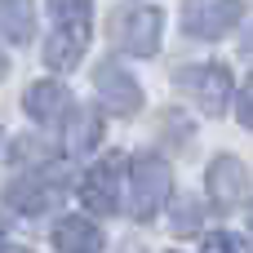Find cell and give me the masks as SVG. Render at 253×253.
Listing matches in <instances>:
<instances>
[{
  "instance_id": "6da1fadb",
  "label": "cell",
  "mask_w": 253,
  "mask_h": 253,
  "mask_svg": "<svg viewBox=\"0 0 253 253\" xmlns=\"http://www.w3.org/2000/svg\"><path fill=\"white\" fill-rule=\"evenodd\" d=\"M165 200H169V165L151 151L133 156V165H129V213L138 222H147L165 209Z\"/></svg>"
},
{
  "instance_id": "7a4b0ae2",
  "label": "cell",
  "mask_w": 253,
  "mask_h": 253,
  "mask_svg": "<svg viewBox=\"0 0 253 253\" xmlns=\"http://www.w3.org/2000/svg\"><path fill=\"white\" fill-rule=\"evenodd\" d=\"M111 40L120 49H129V53H138V58L156 53V44H160V9H151V4H120L111 13Z\"/></svg>"
},
{
  "instance_id": "3957f363",
  "label": "cell",
  "mask_w": 253,
  "mask_h": 253,
  "mask_svg": "<svg viewBox=\"0 0 253 253\" xmlns=\"http://www.w3.org/2000/svg\"><path fill=\"white\" fill-rule=\"evenodd\" d=\"M173 80H178L182 93H191L200 102V111H209V116H222L227 111V98H231V71L227 67L200 62V67H182Z\"/></svg>"
},
{
  "instance_id": "277c9868",
  "label": "cell",
  "mask_w": 253,
  "mask_h": 253,
  "mask_svg": "<svg viewBox=\"0 0 253 253\" xmlns=\"http://www.w3.org/2000/svg\"><path fill=\"white\" fill-rule=\"evenodd\" d=\"M120 173H125V160L120 156H102L84 178H80V205L89 213H116L120 209Z\"/></svg>"
},
{
  "instance_id": "5b68a950",
  "label": "cell",
  "mask_w": 253,
  "mask_h": 253,
  "mask_svg": "<svg viewBox=\"0 0 253 253\" xmlns=\"http://www.w3.org/2000/svg\"><path fill=\"white\" fill-rule=\"evenodd\" d=\"M240 22V0H187L182 4V27L200 40H218Z\"/></svg>"
},
{
  "instance_id": "8992f818",
  "label": "cell",
  "mask_w": 253,
  "mask_h": 253,
  "mask_svg": "<svg viewBox=\"0 0 253 253\" xmlns=\"http://www.w3.org/2000/svg\"><path fill=\"white\" fill-rule=\"evenodd\" d=\"M93 80H98V98H102L107 111H116V116H133V111L142 107V89H138V80H133L120 62H102Z\"/></svg>"
},
{
  "instance_id": "52a82bcc",
  "label": "cell",
  "mask_w": 253,
  "mask_h": 253,
  "mask_svg": "<svg viewBox=\"0 0 253 253\" xmlns=\"http://www.w3.org/2000/svg\"><path fill=\"white\" fill-rule=\"evenodd\" d=\"M209 196H213L222 209L240 205V200L249 196V169H245L236 156H218V160L209 165Z\"/></svg>"
},
{
  "instance_id": "ba28073f",
  "label": "cell",
  "mask_w": 253,
  "mask_h": 253,
  "mask_svg": "<svg viewBox=\"0 0 253 253\" xmlns=\"http://www.w3.org/2000/svg\"><path fill=\"white\" fill-rule=\"evenodd\" d=\"M4 200H9V209H18V213H44V209L58 205V178H49V173H27V178H18V182L4 191Z\"/></svg>"
},
{
  "instance_id": "9c48e42d",
  "label": "cell",
  "mask_w": 253,
  "mask_h": 253,
  "mask_svg": "<svg viewBox=\"0 0 253 253\" xmlns=\"http://www.w3.org/2000/svg\"><path fill=\"white\" fill-rule=\"evenodd\" d=\"M84 44H89V22H71V27H58V31L49 36L44 62H49V67H58V71H71V67L80 62Z\"/></svg>"
},
{
  "instance_id": "30bf717a",
  "label": "cell",
  "mask_w": 253,
  "mask_h": 253,
  "mask_svg": "<svg viewBox=\"0 0 253 253\" xmlns=\"http://www.w3.org/2000/svg\"><path fill=\"white\" fill-rule=\"evenodd\" d=\"M53 245H58V253H98L102 249V231L89 218H62L53 227Z\"/></svg>"
},
{
  "instance_id": "8fae6325",
  "label": "cell",
  "mask_w": 253,
  "mask_h": 253,
  "mask_svg": "<svg viewBox=\"0 0 253 253\" xmlns=\"http://www.w3.org/2000/svg\"><path fill=\"white\" fill-rule=\"evenodd\" d=\"M98 138H102V120H98V111H89V107L71 111V120H67V138H62L67 156H89V151L98 147Z\"/></svg>"
},
{
  "instance_id": "7c38bea8",
  "label": "cell",
  "mask_w": 253,
  "mask_h": 253,
  "mask_svg": "<svg viewBox=\"0 0 253 253\" xmlns=\"http://www.w3.org/2000/svg\"><path fill=\"white\" fill-rule=\"evenodd\" d=\"M22 107H27V116H36V120H58V116L71 107V93H67L62 84L44 80V84H31V89H27Z\"/></svg>"
},
{
  "instance_id": "4fadbf2b",
  "label": "cell",
  "mask_w": 253,
  "mask_h": 253,
  "mask_svg": "<svg viewBox=\"0 0 253 253\" xmlns=\"http://www.w3.org/2000/svg\"><path fill=\"white\" fill-rule=\"evenodd\" d=\"M0 31L13 44H27L36 36V18H31V0H0Z\"/></svg>"
},
{
  "instance_id": "5bb4252c",
  "label": "cell",
  "mask_w": 253,
  "mask_h": 253,
  "mask_svg": "<svg viewBox=\"0 0 253 253\" xmlns=\"http://www.w3.org/2000/svg\"><path fill=\"white\" fill-rule=\"evenodd\" d=\"M89 4L93 0H49L58 27H71V22H89Z\"/></svg>"
},
{
  "instance_id": "9a60e30c",
  "label": "cell",
  "mask_w": 253,
  "mask_h": 253,
  "mask_svg": "<svg viewBox=\"0 0 253 253\" xmlns=\"http://www.w3.org/2000/svg\"><path fill=\"white\" fill-rule=\"evenodd\" d=\"M200 253H253V249H249V240H240L231 231H213V236H205Z\"/></svg>"
},
{
  "instance_id": "2e32d148",
  "label": "cell",
  "mask_w": 253,
  "mask_h": 253,
  "mask_svg": "<svg viewBox=\"0 0 253 253\" xmlns=\"http://www.w3.org/2000/svg\"><path fill=\"white\" fill-rule=\"evenodd\" d=\"M200 227V205L196 200H178L173 209V231H196Z\"/></svg>"
},
{
  "instance_id": "e0dca14e",
  "label": "cell",
  "mask_w": 253,
  "mask_h": 253,
  "mask_svg": "<svg viewBox=\"0 0 253 253\" xmlns=\"http://www.w3.org/2000/svg\"><path fill=\"white\" fill-rule=\"evenodd\" d=\"M240 125H245V129H253V76L240 84Z\"/></svg>"
},
{
  "instance_id": "ac0fdd59",
  "label": "cell",
  "mask_w": 253,
  "mask_h": 253,
  "mask_svg": "<svg viewBox=\"0 0 253 253\" xmlns=\"http://www.w3.org/2000/svg\"><path fill=\"white\" fill-rule=\"evenodd\" d=\"M240 53H245V58H249V62H253V27H249V31H245V36H240Z\"/></svg>"
},
{
  "instance_id": "d6986e66",
  "label": "cell",
  "mask_w": 253,
  "mask_h": 253,
  "mask_svg": "<svg viewBox=\"0 0 253 253\" xmlns=\"http://www.w3.org/2000/svg\"><path fill=\"white\" fill-rule=\"evenodd\" d=\"M0 156H4V129H0Z\"/></svg>"
},
{
  "instance_id": "ffe728a7",
  "label": "cell",
  "mask_w": 253,
  "mask_h": 253,
  "mask_svg": "<svg viewBox=\"0 0 253 253\" xmlns=\"http://www.w3.org/2000/svg\"><path fill=\"white\" fill-rule=\"evenodd\" d=\"M0 253H27V249H0Z\"/></svg>"
},
{
  "instance_id": "44dd1931",
  "label": "cell",
  "mask_w": 253,
  "mask_h": 253,
  "mask_svg": "<svg viewBox=\"0 0 253 253\" xmlns=\"http://www.w3.org/2000/svg\"><path fill=\"white\" fill-rule=\"evenodd\" d=\"M0 76H4V53H0Z\"/></svg>"
},
{
  "instance_id": "7402d4cb",
  "label": "cell",
  "mask_w": 253,
  "mask_h": 253,
  "mask_svg": "<svg viewBox=\"0 0 253 253\" xmlns=\"http://www.w3.org/2000/svg\"><path fill=\"white\" fill-rule=\"evenodd\" d=\"M249 227H253V213H249Z\"/></svg>"
}]
</instances>
